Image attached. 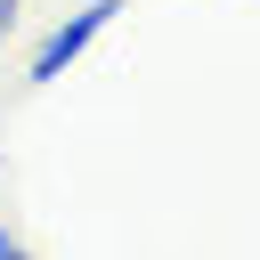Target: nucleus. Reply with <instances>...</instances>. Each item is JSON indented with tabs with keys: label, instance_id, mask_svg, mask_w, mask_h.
<instances>
[{
	"label": "nucleus",
	"instance_id": "nucleus-1",
	"mask_svg": "<svg viewBox=\"0 0 260 260\" xmlns=\"http://www.w3.org/2000/svg\"><path fill=\"white\" fill-rule=\"evenodd\" d=\"M114 8H122V0H89L73 24H57V32L32 49V81H57V73H65V65H73V57H81V49H89V41L114 24Z\"/></svg>",
	"mask_w": 260,
	"mask_h": 260
},
{
	"label": "nucleus",
	"instance_id": "nucleus-2",
	"mask_svg": "<svg viewBox=\"0 0 260 260\" xmlns=\"http://www.w3.org/2000/svg\"><path fill=\"white\" fill-rule=\"evenodd\" d=\"M0 260H24V244H16V236H8V228H0Z\"/></svg>",
	"mask_w": 260,
	"mask_h": 260
},
{
	"label": "nucleus",
	"instance_id": "nucleus-3",
	"mask_svg": "<svg viewBox=\"0 0 260 260\" xmlns=\"http://www.w3.org/2000/svg\"><path fill=\"white\" fill-rule=\"evenodd\" d=\"M8 32H16V0H0V41H8Z\"/></svg>",
	"mask_w": 260,
	"mask_h": 260
}]
</instances>
